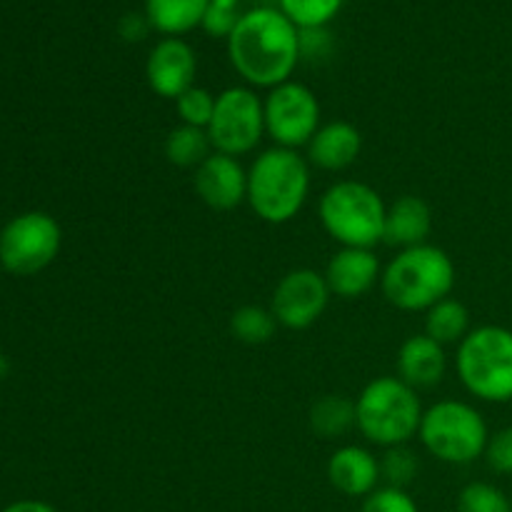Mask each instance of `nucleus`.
I'll return each mask as SVG.
<instances>
[{"instance_id":"nucleus-26","label":"nucleus","mask_w":512,"mask_h":512,"mask_svg":"<svg viewBox=\"0 0 512 512\" xmlns=\"http://www.w3.org/2000/svg\"><path fill=\"white\" fill-rule=\"evenodd\" d=\"M458 512H512L510 498L493 483L475 480L458 495Z\"/></svg>"},{"instance_id":"nucleus-7","label":"nucleus","mask_w":512,"mask_h":512,"mask_svg":"<svg viewBox=\"0 0 512 512\" xmlns=\"http://www.w3.org/2000/svg\"><path fill=\"white\" fill-rule=\"evenodd\" d=\"M418 438L440 463L470 465L485 458L490 430L475 405L463 400H438L423 413Z\"/></svg>"},{"instance_id":"nucleus-9","label":"nucleus","mask_w":512,"mask_h":512,"mask_svg":"<svg viewBox=\"0 0 512 512\" xmlns=\"http://www.w3.org/2000/svg\"><path fill=\"white\" fill-rule=\"evenodd\" d=\"M265 135L263 98L253 88L233 85L218 93L215 113L208 125V138L215 153L240 155L253 153Z\"/></svg>"},{"instance_id":"nucleus-35","label":"nucleus","mask_w":512,"mask_h":512,"mask_svg":"<svg viewBox=\"0 0 512 512\" xmlns=\"http://www.w3.org/2000/svg\"><path fill=\"white\" fill-rule=\"evenodd\" d=\"M510 505H512V495H510Z\"/></svg>"},{"instance_id":"nucleus-4","label":"nucleus","mask_w":512,"mask_h":512,"mask_svg":"<svg viewBox=\"0 0 512 512\" xmlns=\"http://www.w3.org/2000/svg\"><path fill=\"white\" fill-rule=\"evenodd\" d=\"M423 403L418 390L398 375L375 378L360 390L355 400V428L378 448L408 445L423 423Z\"/></svg>"},{"instance_id":"nucleus-12","label":"nucleus","mask_w":512,"mask_h":512,"mask_svg":"<svg viewBox=\"0 0 512 512\" xmlns=\"http://www.w3.org/2000/svg\"><path fill=\"white\" fill-rule=\"evenodd\" d=\"M193 185L198 198L213 210H235L248 203V170L233 155L213 150L195 168Z\"/></svg>"},{"instance_id":"nucleus-15","label":"nucleus","mask_w":512,"mask_h":512,"mask_svg":"<svg viewBox=\"0 0 512 512\" xmlns=\"http://www.w3.org/2000/svg\"><path fill=\"white\" fill-rule=\"evenodd\" d=\"M328 480L348 498H368L378 490L380 460L363 445H343L328 460Z\"/></svg>"},{"instance_id":"nucleus-31","label":"nucleus","mask_w":512,"mask_h":512,"mask_svg":"<svg viewBox=\"0 0 512 512\" xmlns=\"http://www.w3.org/2000/svg\"><path fill=\"white\" fill-rule=\"evenodd\" d=\"M330 50V35L325 28L300 30V58H323Z\"/></svg>"},{"instance_id":"nucleus-21","label":"nucleus","mask_w":512,"mask_h":512,"mask_svg":"<svg viewBox=\"0 0 512 512\" xmlns=\"http://www.w3.org/2000/svg\"><path fill=\"white\" fill-rule=\"evenodd\" d=\"M355 428V400L345 395H323L310 408V430L325 440H333Z\"/></svg>"},{"instance_id":"nucleus-36","label":"nucleus","mask_w":512,"mask_h":512,"mask_svg":"<svg viewBox=\"0 0 512 512\" xmlns=\"http://www.w3.org/2000/svg\"><path fill=\"white\" fill-rule=\"evenodd\" d=\"M0 230H3V228H0Z\"/></svg>"},{"instance_id":"nucleus-14","label":"nucleus","mask_w":512,"mask_h":512,"mask_svg":"<svg viewBox=\"0 0 512 512\" xmlns=\"http://www.w3.org/2000/svg\"><path fill=\"white\" fill-rule=\"evenodd\" d=\"M330 293L343 300L363 298L380 283L383 265L370 248H340L325 268Z\"/></svg>"},{"instance_id":"nucleus-24","label":"nucleus","mask_w":512,"mask_h":512,"mask_svg":"<svg viewBox=\"0 0 512 512\" xmlns=\"http://www.w3.org/2000/svg\"><path fill=\"white\" fill-rule=\"evenodd\" d=\"M345 0H280V13L298 30L325 28L340 13Z\"/></svg>"},{"instance_id":"nucleus-28","label":"nucleus","mask_w":512,"mask_h":512,"mask_svg":"<svg viewBox=\"0 0 512 512\" xmlns=\"http://www.w3.org/2000/svg\"><path fill=\"white\" fill-rule=\"evenodd\" d=\"M240 0H208L203 18V30L213 38H230L235 25L240 23Z\"/></svg>"},{"instance_id":"nucleus-8","label":"nucleus","mask_w":512,"mask_h":512,"mask_svg":"<svg viewBox=\"0 0 512 512\" xmlns=\"http://www.w3.org/2000/svg\"><path fill=\"white\" fill-rule=\"evenodd\" d=\"M63 228L43 210L20 213L0 230V265L10 275L28 278L48 268L60 253Z\"/></svg>"},{"instance_id":"nucleus-5","label":"nucleus","mask_w":512,"mask_h":512,"mask_svg":"<svg viewBox=\"0 0 512 512\" xmlns=\"http://www.w3.org/2000/svg\"><path fill=\"white\" fill-rule=\"evenodd\" d=\"M383 195L360 180H338L330 185L318 203V218L325 233L340 248H370L383 243L385 230Z\"/></svg>"},{"instance_id":"nucleus-18","label":"nucleus","mask_w":512,"mask_h":512,"mask_svg":"<svg viewBox=\"0 0 512 512\" xmlns=\"http://www.w3.org/2000/svg\"><path fill=\"white\" fill-rule=\"evenodd\" d=\"M430 230H433V210L418 195H403L388 205L383 243L390 248L408 250L428 243Z\"/></svg>"},{"instance_id":"nucleus-6","label":"nucleus","mask_w":512,"mask_h":512,"mask_svg":"<svg viewBox=\"0 0 512 512\" xmlns=\"http://www.w3.org/2000/svg\"><path fill=\"white\" fill-rule=\"evenodd\" d=\"M455 370L473 398L485 403L512 400V330L503 325L473 328L458 345Z\"/></svg>"},{"instance_id":"nucleus-32","label":"nucleus","mask_w":512,"mask_h":512,"mask_svg":"<svg viewBox=\"0 0 512 512\" xmlns=\"http://www.w3.org/2000/svg\"><path fill=\"white\" fill-rule=\"evenodd\" d=\"M148 28H150L148 18H140V15L130 13V15H125L123 20H120L118 30H120V35H123L125 40H140L145 33H148Z\"/></svg>"},{"instance_id":"nucleus-29","label":"nucleus","mask_w":512,"mask_h":512,"mask_svg":"<svg viewBox=\"0 0 512 512\" xmlns=\"http://www.w3.org/2000/svg\"><path fill=\"white\" fill-rule=\"evenodd\" d=\"M360 512H420V508L408 490L383 485L363 500Z\"/></svg>"},{"instance_id":"nucleus-2","label":"nucleus","mask_w":512,"mask_h":512,"mask_svg":"<svg viewBox=\"0 0 512 512\" xmlns=\"http://www.w3.org/2000/svg\"><path fill=\"white\" fill-rule=\"evenodd\" d=\"M458 280L453 258L438 245H415L400 250L383 268L380 290L393 308L405 313H428L435 303L450 298Z\"/></svg>"},{"instance_id":"nucleus-23","label":"nucleus","mask_w":512,"mask_h":512,"mask_svg":"<svg viewBox=\"0 0 512 512\" xmlns=\"http://www.w3.org/2000/svg\"><path fill=\"white\" fill-rule=\"evenodd\" d=\"M278 320L273 310L263 305H243L230 315V333L238 343L245 345H265L275 338Z\"/></svg>"},{"instance_id":"nucleus-27","label":"nucleus","mask_w":512,"mask_h":512,"mask_svg":"<svg viewBox=\"0 0 512 512\" xmlns=\"http://www.w3.org/2000/svg\"><path fill=\"white\" fill-rule=\"evenodd\" d=\"M215 98H218V95L210 93L208 88H200V85H193L190 90H185V93L175 100L180 125L208 130L215 113Z\"/></svg>"},{"instance_id":"nucleus-22","label":"nucleus","mask_w":512,"mask_h":512,"mask_svg":"<svg viewBox=\"0 0 512 512\" xmlns=\"http://www.w3.org/2000/svg\"><path fill=\"white\" fill-rule=\"evenodd\" d=\"M213 153L208 130L178 125L165 138V158L178 168H198L208 155Z\"/></svg>"},{"instance_id":"nucleus-16","label":"nucleus","mask_w":512,"mask_h":512,"mask_svg":"<svg viewBox=\"0 0 512 512\" xmlns=\"http://www.w3.org/2000/svg\"><path fill=\"white\" fill-rule=\"evenodd\" d=\"M360 153H363V135L348 120L323 123L308 143V163L328 173L350 168Z\"/></svg>"},{"instance_id":"nucleus-3","label":"nucleus","mask_w":512,"mask_h":512,"mask_svg":"<svg viewBox=\"0 0 512 512\" xmlns=\"http://www.w3.org/2000/svg\"><path fill=\"white\" fill-rule=\"evenodd\" d=\"M308 195L310 163L298 150L273 145L248 168V205L265 223L285 225L298 218Z\"/></svg>"},{"instance_id":"nucleus-10","label":"nucleus","mask_w":512,"mask_h":512,"mask_svg":"<svg viewBox=\"0 0 512 512\" xmlns=\"http://www.w3.org/2000/svg\"><path fill=\"white\" fill-rule=\"evenodd\" d=\"M265 110V135L278 148H308L313 135L323 125L320 100L308 85L288 83L278 85L263 98Z\"/></svg>"},{"instance_id":"nucleus-17","label":"nucleus","mask_w":512,"mask_h":512,"mask_svg":"<svg viewBox=\"0 0 512 512\" xmlns=\"http://www.w3.org/2000/svg\"><path fill=\"white\" fill-rule=\"evenodd\" d=\"M398 378L415 390L435 388L445 378L448 355L445 345L435 343L428 335H410L398 350Z\"/></svg>"},{"instance_id":"nucleus-19","label":"nucleus","mask_w":512,"mask_h":512,"mask_svg":"<svg viewBox=\"0 0 512 512\" xmlns=\"http://www.w3.org/2000/svg\"><path fill=\"white\" fill-rule=\"evenodd\" d=\"M208 0H145V18L150 28L168 38H180L203 25Z\"/></svg>"},{"instance_id":"nucleus-34","label":"nucleus","mask_w":512,"mask_h":512,"mask_svg":"<svg viewBox=\"0 0 512 512\" xmlns=\"http://www.w3.org/2000/svg\"><path fill=\"white\" fill-rule=\"evenodd\" d=\"M8 370H10L8 358H5V355H0V380H3L5 375H8Z\"/></svg>"},{"instance_id":"nucleus-33","label":"nucleus","mask_w":512,"mask_h":512,"mask_svg":"<svg viewBox=\"0 0 512 512\" xmlns=\"http://www.w3.org/2000/svg\"><path fill=\"white\" fill-rule=\"evenodd\" d=\"M0 512H60L55 505L43 503V500H18V503H10L8 508Z\"/></svg>"},{"instance_id":"nucleus-11","label":"nucleus","mask_w":512,"mask_h":512,"mask_svg":"<svg viewBox=\"0 0 512 512\" xmlns=\"http://www.w3.org/2000/svg\"><path fill=\"white\" fill-rule=\"evenodd\" d=\"M330 298L333 293H330L323 273L313 268H295L285 273L275 285L270 310L283 328L308 330L310 325L323 318Z\"/></svg>"},{"instance_id":"nucleus-1","label":"nucleus","mask_w":512,"mask_h":512,"mask_svg":"<svg viewBox=\"0 0 512 512\" xmlns=\"http://www.w3.org/2000/svg\"><path fill=\"white\" fill-rule=\"evenodd\" d=\"M228 58L250 88L288 83L300 60V30L278 8L243 13L228 38Z\"/></svg>"},{"instance_id":"nucleus-20","label":"nucleus","mask_w":512,"mask_h":512,"mask_svg":"<svg viewBox=\"0 0 512 512\" xmlns=\"http://www.w3.org/2000/svg\"><path fill=\"white\" fill-rule=\"evenodd\" d=\"M470 330V310L455 298L440 300L425 313V335L440 345H460Z\"/></svg>"},{"instance_id":"nucleus-25","label":"nucleus","mask_w":512,"mask_h":512,"mask_svg":"<svg viewBox=\"0 0 512 512\" xmlns=\"http://www.w3.org/2000/svg\"><path fill=\"white\" fill-rule=\"evenodd\" d=\"M418 470V455L408 445L385 448L383 458H380V480H385V485H390V488L405 490L415 480Z\"/></svg>"},{"instance_id":"nucleus-13","label":"nucleus","mask_w":512,"mask_h":512,"mask_svg":"<svg viewBox=\"0 0 512 512\" xmlns=\"http://www.w3.org/2000/svg\"><path fill=\"white\" fill-rule=\"evenodd\" d=\"M195 75H198V58L185 40L165 38L150 50L145 78L150 90L160 98L178 100L185 90L193 88Z\"/></svg>"},{"instance_id":"nucleus-30","label":"nucleus","mask_w":512,"mask_h":512,"mask_svg":"<svg viewBox=\"0 0 512 512\" xmlns=\"http://www.w3.org/2000/svg\"><path fill=\"white\" fill-rule=\"evenodd\" d=\"M490 470L500 475H512V425L490 435L488 450H485Z\"/></svg>"}]
</instances>
